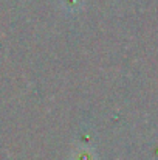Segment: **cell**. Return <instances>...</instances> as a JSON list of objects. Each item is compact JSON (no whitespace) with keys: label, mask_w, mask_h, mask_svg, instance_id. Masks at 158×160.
<instances>
[]
</instances>
